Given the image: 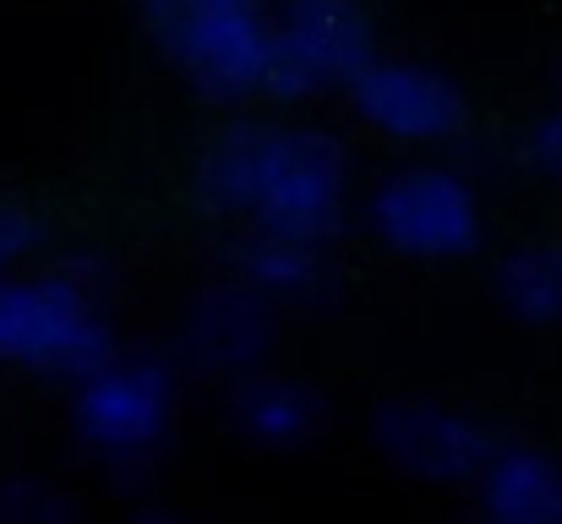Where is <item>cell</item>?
Here are the masks:
<instances>
[{
    "mask_svg": "<svg viewBox=\"0 0 562 524\" xmlns=\"http://www.w3.org/2000/svg\"><path fill=\"white\" fill-rule=\"evenodd\" d=\"M104 296H110V263L93 252H71L60 257L55 274L38 279L0 274V360L77 388L82 377L115 360Z\"/></svg>",
    "mask_w": 562,
    "mask_h": 524,
    "instance_id": "cell-1",
    "label": "cell"
},
{
    "mask_svg": "<svg viewBox=\"0 0 562 524\" xmlns=\"http://www.w3.org/2000/svg\"><path fill=\"white\" fill-rule=\"evenodd\" d=\"M176 426V371L165 355H115L71 393V432L77 448L121 487L143 492L170 448Z\"/></svg>",
    "mask_w": 562,
    "mask_h": 524,
    "instance_id": "cell-2",
    "label": "cell"
},
{
    "mask_svg": "<svg viewBox=\"0 0 562 524\" xmlns=\"http://www.w3.org/2000/svg\"><path fill=\"white\" fill-rule=\"evenodd\" d=\"M154 38L187 71V82L213 99L235 104L262 88L273 27L246 0H143Z\"/></svg>",
    "mask_w": 562,
    "mask_h": 524,
    "instance_id": "cell-3",
    "label": "cell"
},
{
    "mask_svg": "<svg viewBox=\"0 0 562 524\" xmlns=\"http://www.w3.org/2000/svg\"><path fill=\"white\" fill-rule=\"evenodd\" d=\"M372 66V16L361 0H284L268 44L262 93L273 99H317L328 88H350Z\"/></svg>",
    "mask_w": 562,
    "mask_h": 524,
    "instance_id": "cell-4",
    "label": "cell"
},
{
    "mask_svg": "<svg viewBox=\"0 0 562 524\" xmlns=\"http://www.w3.org/2000/svg\"><path fill=\"white\" fill-rule=\"evenodd\" d=\"M376 241L415 263H448L475 252L481 241V202L470 180L448 165H404L382 175L367 202Z\"/></svg>",
    "mask_w": 562,
    "mask_h": 524,
    "instance_id": "cell-5",
    "label": "cell"
},
{
    "mask_svg": "<svg viewBox=\"0 0 562 524\" xmlns=\"http://www.w3.org/2000/svg\"><path fill=\"white\" fill-rule=\"evenodd\" d=\"M372 443L393 470L426 487H475L503 448L481 415L426 393L382 399L372 415Z\"/></svg>",
    "mask_w": 562,
    "mask_h": 524,
    "instance_id": "cell-6",
    "label": "cell"
},
{
    "mask_svg": "<svg viewBox=\"0 0 562 524\" xmlns=\"http://www.w3.org/2000/svg\"><path fill=\"white\" fill-rule=\"evenodd\" d=\"M345 191H350V154L334 132L284 126L268 159V186L251 213L257 230L328 246L345 230Z\"/></svg>",
    "mask_w": 562,
    "mask_h": 524,
    "instance_id": "cell-7",
    "label": "cell"
},
{
    "mask_svg": "<svg viewBox=\"0 0 562 524\" xmlns=\"http://www.w3.org/2000/svg\"><path fill=\"white\" fill-rule=\"evenodd\" d=\"M273 339H279V306L262 301L240 279H218V285L196 290L181 328H176V349L191 371L229 377V382L262 371Z\"/></svg>",
    "mask_w": 562,
    "mask_h": 524,
    "instance_id": "cell-8",
    "label": "cell"
},
{
    "mask_svg": "<svg viewBox=\"0 0 562 524\" xmlns=\"http://www.w3.org/2000/svg\"><path fill=\"white\" fill-rule=\"evenodd\" d=\"M350 104L393 143H453L470 121L464 88L420 60H372L350 82Z\"/></svg>",
    "mask_w": 562,
    "mask_h": 524,
    "instance_id": "cell-9",
    "label": "cell"
},
{
    "mask_svg": "<svg viewBox=\"0 0 562 524\" xmlns=\"http://www.w3.org/2000/svg\"><path fill=\"white\" fill-rule=\"evenodd\" d=\"M224 415L235 426V437L246 448H262V454H301L317 443L323 421H328V404L312 382L301 377H284V371H251L240 382H229L224 393Z\"/></svg>",
    "mask_w": 562,
    "mask_h": 524,
    "instance_id": "cell-10",
    "label": "cell"
},
{
    "mask_svg": "<svg viewBox=\"0 0 562 524\" xmlns=\"http://www.w3.org/2000/svg\"><path fill=\"white\" fill-rule=\"evenodd\" d=\"M273 143H279V126H262V121H229L224 132H213L191 165V197L218 213V219H235V213H257L262 202V186H268V159H273Z\"/></svg>",
    "mask_w": 562,
    "mask_h": 524,
    "instance_id": "cell-11",
    "label": "cell"
},
{
    "mask_svg": "<svg viewBox=\"0 0 562 524\" xmlns=\"http://www.w3.org/2000/svg\"><path fill=\"white\" fill-rule=\"evenodd\" d=\"M229 263H235V279L251 285L273 306H328L334 301V268H328L323 246H306V241L251 224L229 246Z\"/></svg>",
    "mask_w": 562,
    "mask_h": 524,
    "instance_id": "cell-12",
    "label": "cell"
},
{
    "mask_svg": "<svg viewBox=\"0 0 562 524\" xmlns=\"http://www.w3.org/2000/svg\"><path fill=\"white\" fill-rule=\"evenodd\" d=\"M486 524H562V459L530 443H503L475 481Z\"/></svg>",
    "mask_w": 562,
    "mask_h": 524,
    "instance_id": "cell-13",
    "label": "cell"
},
{
    "mask_svg": "<svg viewBox=\"0 0 562 524\" xmlns=\"http://www.w3.org/2000/svg\"><path fill=\"white\" fill-rule=\"evenodd\" d=\"M497 306L525 328H562V241L514 246L492 274Z\"/></svg>",
    "mask_w": 562,
    "mask_h": 524,
    "instance_id": "cell-14",
    "label": "cell"
},
{
    "mask_svg": "<svg viewBox=\"0 0 562 524\" xmlns=\"http://www.w3.org/2000/svg\"><path fill=\"white\" fill-rule=\"evenodd\" d=\"M0 524H88L82 503L44 481V476H5L0 481Z\"/></svg>",
    "mask_w": 562,
    "mask_h": 524,
    "instance_id": "cell-15",
    "label": "cell"
},
{
    "mask_svg": "<svg viewBox=\"0 0 562 524\" xmlns=\"http://www.w3.org/2000/svg\"><path fill=\"white\" fill-rule=\"evenodd\" d=\"M38 241H44V224H38L22 202H5V197H0V274H5L11 263H22Z\"/></svg>",
    "mask_w": 562,
    "mask_h": 524,
    "instance_id": "cell-16",
    "label": "cell"
},
{
    "mask_svg": "<svg viewBox=\"0 0 562 524\" xmlns=\"http://www.w3.org/2000/svg\"><path fill=\"white\" fill-rule=\"evenodd\" d=\"M525 165L562 186V110L541 115V121L525 132Z\"/></svg>",
    "mask_w": 562,
    "mask_h": 524,
    "instance_id": "cell-17",
    "label": "cell"
},
{
    "mask_svg": "<svg viewBox=\"0 0 562 524\" xmlns=\"http://www.w3.org/2000/svg\"><path fill=\"white\" fill-rule=\"evenodd\" d=\"M132 524H196V520L176 514V509H137V514H132Z\"/></svg>",
    "mask_w": 562,
    "mask_h": 524,
    "instance_id": "cell-18",
    "label": "cell"
},
{
    "mask_svg": "<svg viewBox=\"0 0 562 524\" xmlns=\"http://www.w3.org/2000/svg\"><path fill=\"white\" fill-rule=\"evenodd\" d=\"M552 77H558V93H562V55H558V66H552Z\"/></svg>",
    "mask_w": 562,
    "mask_h": 524,
    "instance_id": "cell-19",
    "label": "cell"
},
{
    "mask_svg": "<svg viewBox=\"0 0 562 524\" xmlns=\"http://www.w3.org/2000/svg\"><path fill=\"white\" fill-rule=\"evenodd\" d=\"M475 524H486V520H475Z\"/></svg>",
    "mask_w": 562,
    "mask_h": 524,
    "instance_id": "cell-20",
    "label": "cell"
},
{
    "mask_svg": "<svg viewBox=\"0 0 562 524\" xmlns=\"http://www.w3.org/2000/svg\"><path fill=\"white\" fill-rule=\"evenodd\" d=\"M246 5H251V0H246Z\"/></svg>",
    "mask_w": 562,
    "mask_h": 524,
    "instance_id": "cell-21",
    "label": "cell"
}]
</instances>
